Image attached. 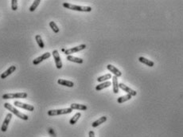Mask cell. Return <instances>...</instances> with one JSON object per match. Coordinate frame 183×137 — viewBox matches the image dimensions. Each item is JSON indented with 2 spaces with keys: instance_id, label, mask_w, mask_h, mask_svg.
Returning <instances> with one entry per match:
<instances>
[{
  "instance_id": "cell-27",
  "label": "cell",
  "mask_w": 183,
  "mask_h": 137,
  "mask_svg": "<svg viewBox=\"0 0 183 137\" xmlns=\"http://www.w3.org/2000/svg\"><path fill=\"white\" fill-rule=\"evenodd\" d=\"M49 133L51 134V137H57V136H56V134L54 133V130H53L52 128H49Z\"/></svg>"
},
{
  "instance_id": "cell-11",
  "label": "cell",
  "mask_w": 183,
  "mask_h": 137,
  "mask_svg": "<svg viewBox=\"0 0 183 137\" xmlns=\"http://www.w3.org/2000/svg\"><path fill=\"white\" fill-rule=\"evenodd\" d=\"M15 70H16V66H11L10 67H9V68H7L6 71L1 74L0 78H1V79H6L7 77H9L10 75L11 74V73H13Z\"/></svg>"
},
{
  "instance_id": "cell-1",
  "label": "cell",
  "mask_w": 183,
  "mask_h": 137,
  "mask_svg": "<svg viewBox=\"0 0 183 137\" xmlns=\"http://www.w3.org/2000/svg\"><path fill=\"white\" fill-rule=\"evenodd\" d=\"M4 107L6 108V109H8L9 111H10L11 113L15 114V116H17V117H18V118L23 120H29V117H28L27 115L22 113L21 112H19L17 108H15L14 106H12V105L10 104H9V103H5V104H4Z\"/></svg>"
},
{
  "instance_id": "cell-21",
  "label": "cell",
  "mask_w": 183,
  "mask_h": 137,
  "mask_svg": "<svg viewBox=\"0 0 183 137\" xmlns=\"http://www.w3.org/2000/svg\"><path fill=\"white\" fill-rule=\"evenodd\" d=\"M81 113H76L75 115L72 116V118H71V120H69V124H72V125L75 124L78 121V120L80 119V117H81Z\"/></svg>"
},
{
  "instance_id": "cell-19",
  "label": "cell",
  "mask_w": 183,
  "mask_h": 137,
  "mask_svg": "<svg viewBox=\"0 0 183 137\" xmlns=\"http://www.w3.org/2000/svg\"><path fill=\"white\" fill-rule=\"evenodd\" d=\"M66 58H67V60L69 61V62L78 63V64H82V63H83V59H81L80 57H73V56H71V55H68Z\"/></svg>"
},
{
  "instance_id": "cell-28",
  "label": "cell",
  "mask_w": 183,
  "mask_h": 137,
  "mask_svg": "<svg viewBox=\"0 0 183 137\" xmlns=\"http://www.w3.org/2000/svg\"><path fill=\"white\" fill-rule=\"evenodd\" d=\"M88 136L89 137H95V133L93 131H90L88 133Z\"/></svg>"
},
{
  "instance_id": "cell-7",
  "label": "cell",
  "mask_w": 183,
  "mask_h": 137,
  "mask_svg": "<svg viewBox=\"0 0 183 137\" xmlns=\"http://www.w3.org/2000/svg\"><path fill=\"white\" fill-rule=\"evenodd\" d=\"M14 104H15L16 107L21 108H23V109H26V110L29 111V112H33L34 110V107L33 105L31 104H25V103H22L20 101H16L14 102Z\"/></svg>"
},
{
  "instance_id": "cell-8",
  "label": "cell",
  "mask_w": 183,
  "mask_h": 137,
  "mask_svg": "<svg viewBox=\"0 0 183 137\" xmlns=\"http://www.w3.org/2000/svg\"><path fill=\"white\" fill-rule=\"evenodd\" d=\"M11 118H12V114L10 113L8 114H6V118L4 119V121H3V125H2V127H1V131H3V132L6 131L7 128H8V126H9L10 122V120H11Z\"/></svg>"
},
{
  "instance_id": "cell-15",
  "label": "cell",
  "mask_w": 183,
  "mask_h": 137,
  "mask_svg": "<svg viewBox=\"0 0 183 137\" xmlns=\"http://www.w3.org/2000/svg\"><path fill=\"white\" fill-rule=\"evenodd\" d=\"M112 85H113V92L117 94L119 92V83H118V78L116 77H112Z\"/></svg>"
},
{
  "instance_id": "cell-17",
  "label": "cell",
  "mask_w": 183,
  "mask_h": 137,
  "mask_svg": "<svg viewBox=\"0 0 183 137\" xmlns=\"http://www.w3.org/2000/svg\"><path fill=\"white\" fill-rule=\"evenodd\" d=\"M106 120H107V117H106V116H102V117H100V118L97 120L94 121V122L92 124V126H93V128H96V127H98V126H100V124H102L103 123H104Z\"/></svg>"
},
{
  "instance_id": "cell-6",
  "label": "cell",
  "mask_w": 183,
  "mask_h": 137,
  "mask_svg": "<svg viewBox=\"0 0 183 137\" xmlns=\"http://www.w3.org/2000/svg\"><path fill=\"white\" fill-rule=\"evenodd\" d=\"M86 47H87V46H86L85 44H82V45H78V46H76V47L65 50V54L68 56V55H70V54H74V53H77V52H79V51L83 50H84Z\"/></svg>"
},
{
  "instance_id": "cell-3",
  "label": "cell",
  "mask_w": 183,
  "mask_h": 137,
  "mask_svg": "<svg viewBox=\"0 0 183 137\" xmlns=\"http://www.w3.org/2000/svg\"><path fill=\"white\" fill-rule=\"evenodd\" d=\"M28 96L26 92H16V93H6L2 96L3 100H8V99H25Z\"/></svg>"
},
{
  "instance_id": "cell-10",
  "label": "cell",
  "mask_w": 183,
  "mask_h": 137,
  "mask_svg": "<svg viewBox=\"0 0 183 137\" xmlns=\"http://www.w3.org/2000/svg\"><path fill=\"white\" fill-rule=\"evenodd\" d=\"M119 87H120V89L123 90L124 92H126L127 94H129V95H131L132 96H134L137 95V92H136V91L132 89L131 88H129V87H127V85H125L124 84H123V83L119 84Z\"/></svg>"
},
{
  "instance_id": "cell-9",
  "label": "cell",
  "mask_w": 183,
  "mask_h": 137,
  "mask_svg": "<svg viewBox=\"0 0 183 137\" xmlns=\"http://www.w3.org/2000/svg\"><path fill=\"white\" fill-rule=\"evenodd\" d=\"M50 56H51V54H50V53H49V52H46V53H45V54H42V56L37 57V58H35V59L33 60V65H35V66H37V65H38V64H40L41 62H42L44 60H46V59H48V58H49Z\"/></svg>"
},
{
  "instance_id": "cell-20",
  "label": "cell",
  "mask_w": 183,
  "mask_h": 137,
  "mask_svg": "<svg viewBox=\"0 0 183 137\" xmlns=\"http://www.w3.org/2000/svg\"><path fill=\"white\" fill-rule=\"evenodd\" d=\"M132 97V96L131 95H129V94H127V95L119 97V98L117 99V102L119 103V104H122V103H123V102L131 100Z\"/></svg>"
},
{
  "instance_id": "cell-24",
  "label": "cell",
  "mask_w": 183,
  "mask_h": 137,
  "mask_svg": "<svg viewBox=\"0 0 183 137\" xmlns=\"http://www.w3.org/2000/svg\"><path fill=\"white\" fill-rule=\"evenodd\" d=\"M40 3H41V1H40V0H34V1H33V4L30 6V12L34 11V10H35L38 8V6H39Z\"/></svg>"
},
{
  "instance_id": "cell-14",
  "label": "cell",
  "mask_w": 183,
  "mask_h": 137,
  "mask_svg": "<svg viewBox=\"0 0 183 137\" xmlns=\"http://www.w3.org/2000/svg\"><path fill=\"white\" fill-rule=\"evenodd\" d=\"M70 108H72V110L73 109H75V110H82V111H84V110H87L88 107L86 105H84V104H75V103H73L70 105Z\"/></svg>"
},
{
  "instance_id": "cell-25",
  "label": "cell",
  "mask_w": 183,
  "mask_h": 137,
  "mask_svg": "<svg viewBox=\"0 0 183 137\" xmlns=\"http://www.w3.org/2000/svg\"><path fill=\"white\" fill-rule=\"evenodd\" d=\"M49 27H50V28L52 29V30L54 31V33L55 34H57L58 32H59V28H58V27H57V25L54 22H49Z\"/></svg>"
},
{
  "instance_id": "cell-16",
  "label": "cell",
  "mask_w": 183,
  "mask_h": 137,
  "mask_svg": "<svg viewBox=\"0 0 183 137\" xmlns=\"http://www.w3.org/2000/svg\"><path fill=\"white\" fill-rule=\"evenodd\" d=\"M138 61H139L140 62L143 63L145 65H147V66H149V67H153V66H154V63L152 61L147 59V58H145V57H138Z\"/></svg>"
},
{
  "instance_id": "cell-4",
  "label": "cell",
  "mask_w": 183,
  "mask_h": 137,
  "mask_svg": "<svg viewBox=\"0 0 183 137\" xmlns=\"http://www.w3.org/2000/svg\"><path fill=\"white\" fill-rule=\"evenodd\" d=\"M72 112V108H62V109H53V110H49L48 111L47 113H48V115L49 116H54L71 113Z\"/></svg>"
},
{
  "instance_id": "cell-13",
  "label": "cell",
  "mask_w": 183,
  "mask_h": 137,
  "mask_svg": "<svg viewBox=\"0 0 183 137\" xmlns=\"http://www.w3.org/2000/svg\"><path fill=\"white\" fill-rule=\"evenodd\" d=\"M57 83L61 85H63V86L69 87V88H72V87L74 86V83L71 81V80H64V79H58L57 80Z\"/></svg>"
},
{
  "instance_id": "cell-12",
  "label": "cell",
  "mask_w": 183,
  "mask_h": 137,
  "mask_svg": "<svg viewBox=\"0 0 183 137\" xmlns=\"http://www.w3.org/2000/svg\"><path fill=\"white\" fill-rule=\"evenodd\" d=\"M107 68H108L109 71H111L114 74L115 77H116V78L121 77V75H122V73L117 68H116L114 66H112V65H108L107 66Z\"/></svg>"
},
{
  "instance_id": "cell-5",
  "label": "cell",
  "mask_w": 183,
  "mask_h": 137,
  "mask_svg": "<svg viewBox=\"0 0 183 137\" xmlns=\"http://www.w3.org/2000/svg\"><path fill=\"white\" fill-rule=\"evenodd\" d=\"M52 54H53V56H54V61H55V64H56V67H57V68H58V69H61V68H62V62H61L60 54L58 53V51H57V50H54L53 51Z\"/></svg>"
},
{
  "instance_id": "cell-22",
  "label": "cell",
  "mask_w": 183,
  "mask_h": 137,
  "mask_svg": "<svg viewBox=\"0 0 183 137\" xmlns=\"http://www.w3.org/2000/svg\"><path fill=\"white\" fill-rule=\"evenodd\" d=\"M112 78L111 77V73H108V74H105L104 76H101V77H99L97 78V81L98 82H103V81H106V80H109Z\"/></svg>"
},
{
  "instance_id": "cell-2",
  "label": "cell",
  "mask_w": 183,
  "mask_h": 137,
  "mask_svg": "<svg viewBox=\"0 0 183 137\" xmlns=\"http://www.w3.org/2000/svg\"><path fill=\"white\" fill-rule=\"evenodd\" d=\"M63 6L67 9L72 10H77V11L81 12H90L92 11L91 6H77L74 4H71L69 3H64Z\"/></svg>"
},
{
  "instance_id": "cell-23",
  "label": "cell",
  "mask_w": 183,
  "mask_h": 137,
  "mask_svg": "<svg viewBox=\"0 0 183 137\" xmlns=\"http://www.w3.org/2000/svg\"><path fill=\"white\" fill-rule=\"evenodd\" d=\"M35 40H36L37 43H38V46H39L40 48L43 49V48L45 47L44 42L42 41V37H41V35H39V34L36 35V37H35Z\"/></svg>"
},
{
  "instance_id": "cell-26",
  "label": "cell",
  "mask_w": 183,
  "mask_h": 137,
  "mask_svg": "<svg viewBox=\"0 0 183 137\" xmlns=\"http://www.w3.org/2000/svg\"><path fill=\"white\" fill-rule=\"evenodd\" d=\"M11 9L13 10H18V0H12L11 1Z\"/></svg>"
},
{
  "instance_id": "cell-18",
  "label": "cell",
  "mask_w": 183,
  "mask_h": 137,
  "mask_svg": "<svg viewBox=\"0 0 183 137\" xmlns=\"http://www.w3.org/2000/svg\"><path fill=\"white\" fill-rule=\"evenodd\" d=\"M111 85V83L110 81H105V82H103V83L100 84L96 86V91H100V90L104 89L105 88H108Z\"/></svg>"
}]
</instances>
